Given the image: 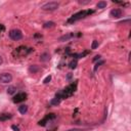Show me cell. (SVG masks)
<instances>
[{
    "instance_id": "obj_1",
    "label": "cell",
    "mask_w": 131,
    "mask_h": 131,
    "mask_svg": "<svg viewBox=\"0 0 131 131\" xmlns=\"http://www.w3.org/2000/svg\"><path fill=\"white\" fill-rule=\"evenodd\" d=\"M76 85H77L76 83H75V84H71V85H69L67 88H65L64 90H62L60 92L56 93V98H58L60 100L63 98H67L69 96H71V95H73L74 92H75Z\"/></svg>"
},
{
    "instance_id": "obj_2",
    "label": "cell",
    "mask_w": 131,
    "mask_h": 131,
    "mask_svg": "<svg viewBox=\"0 0 131 131\" xmlns=\"http://www.w3.org/2000/svg\"><path fill=\"white\" fill-rule=\"evenodd\" d=\"M93 10H82V11H79V12H77V14H75V15H73L70 19L68 20V23H75V22H77V21H79V20H82V19H84L85 16H87V15H91V14H93Z\"/></svg>"
},
{
    "instance_id": "obj_3",
    "label": "cell",
    "mask_w": 131,
    "mask_h": 131,
    "mask_svg": "<svg viewBox=\"0 0 131 131\" xmlns=\"http://www.w3.org/2000/svg\"><path fill=\"white\" fill-rule=\"evenodd\" d=\"M58 6H59L58 2L50 1V2H47L45 4H43V5L41 6V9L44 10V11H53L55 9H58Z\"/></svg>"
},
{
    "instance_id": "obj_4",
    "label": "cell",
    "mask_w": 131,
    "mask_h": 131,
    "mask_svg": "<svg viewBox=\"0 0 131 131\" xmlns=\"http://www.w3.org/2000/svg\"><path fill=\"white\" fill-rule=\"evenodd\" d=\"M9 37L12 39V40L15 41H17V40H21L22 38H23V33L20 30H11L9 32Z\"/></svg>"
},
{
    "instance_id": "obj_5",
    "label": "cell",
    "mask_w": 131,
    "mask_h": 131,
    "mask_svg": "<svg viewBox=\"0 0 131 131\" xmlns=\"http://www.w3.org/2000/svg\"><path fill=\"white\" fill-rule=\"evenodd\" d=\"M12 80V76L9 73H2L0 74V82L1 83H9Z\"/></svg>"
},
{
    "instance_id": "obj_6",
    "label": "cell",
    "mask_w": 131,
    "mask_h": 131,
    "mask_svg": "<svg viewBox=\"0 0 131 131\" xmlns=\"http://www.w3.org/2000/svg\"><path fill=\"white\" fill-rule=\"evenodd\" d=\"M27 98V94H26L25 92H20V93H17L15 96L14 97V102L17 103V102H24V100Z\"/></svg>"
},
{
    "instance_id": "obj_7",
    "label": "cell",
    "mask_w": 131,
    "mask_h": 131,
    "mask_svg": "<svg viewBox=\"0 0 131 131\" xmlns=\"http://www.w3.org/2000/svg\"><path fill=\"white\" fill-rule=\"evenodd\" d=\"M110 16L113 19H118V17L122 16V10L119 8H115V9H112L110 12Z\"/></svg>"
},
{
    "instance_id": "obj_8",
    "label": "cell",
    "mask_w": 131,
    "mask_h": 131,
    "mask_svg": "<svg viewBox=\"0 0 131 131\" xmlns=\"http://www.w3.org/2000/svg\"><path fill=\"white\" fill-rule=\"evenodd\" d=\"M54 118H55V115H54V114H49V115H47V116L44 118V119L41 120L40 122H39V125H40V126H45L47 122L50 121L51 119H54Z\"/></svg>"
},
{
    "instance_id": "obj_9",
    "label": "cell",
    "mask_w": 131,
    "mask_h": 131,
    "mask_svg": "<svg viewBox=\"0 0 131 131\" xmlns=\"http://www.w3.org/2000/svg\"><path fill=\"white\" fill-rule=\"evenodd\" d=\"M74 36H75V35H74V33L66 34V35H64V36H62V37H59V38H58V41H60V42H64V41H68L69 39L73 38Z\"/></svg>"
},
{
    "instance_id": "obj_10",
    "label": "cell",
    "mask_w": 131,
    "mask_h": 131,
    "mask_svg": "<svg viewBox=\"0 0 131 131\" xmlns=\"http://www.w3.org/2000/svg\"><path fill=\"white\" fill-rule=\"evenodd\" d=\"M50 59V55H49V53H47V52H44V53H42L41 55H40V60L41 62H48V60Z\"/></svg>"
},
{
    "instance_id": "obj_11",
    "label": "cell",
    "mask_w": 131,
    "mask_h": 131,
    "mask_svg": "<svg viewBox=\"0 0 131 131\" xmlns=\"http://www.w3.org/2000/svg\"><path fill=\"white\" fill-rule=\"evenodd\" d=\"M39 71H40V68H39L38 66H36V65L31 66V67L29 68V72L32 73V74H35V73H37V72H39Z\"/></svg>"
},
{
    "instance_id": "obj_12",
    "label": "cell",
    "mask_w": 131,
    "mask_h": 131,
    "mask_svg": "<svg viewBox=\"0 0 131 131\" xmlns=\"http://www.w3.org/2000/svg\"><path fill=\"white\" fill-rule=\"evenodd\" d=\"M11 115L10 114H1L0 115V121H6V120H8V119H11Z\"/></svg>"
},
{
    "instance_id": "obj_13",
    "label": "cell",
    "mask_w": 131,
    "mask_h": 131,
    "mask_svg": "<svg viewBox=\"0 0 131 131\" xmlns=\"http://www.w3.org/2000/svg\"><path fill=\"white\" fill-rule=\"evenodd\" d=\"M27 111H28V107L27 106H21V107H19V112L21 113V114L25 115L26 113H27Z\"/></svg>"
},
{
    "instance_id": "obj_14",
    "label": "cell",
    "mask_w": 131,
    "mask_h": 131,
    "mask_svg": "<svg viewBox=\"0 0 131 131\" xmlns=\"http://www.w3.org/2000/svg\"><path fill=\"white\" fill-rule=\"evenodd\" d=\"M54 23L53 22H47V23H45L44 25H43V28H45V29H48V28H52V27H54Z\"/></svg>"
},
{
    "instance_id": "obj_15",
    "label": "cell",
    "mask_w": 131,
    "mask_h": 131,
    "mask_svg": "<svg viewBox=\"0 0 131 131\" xmlns=\"http://www.w3.org/2000/svg\"><path fill=\"white\" fill-rule=\"evenodd\" d=\"M59 102H60V100L58 98H56V97L50 100V104H51V106H58V104H59Z\"/></svg>"
},
{
    "instance_id": "obj_16",
    "label": "cell",
    "mask_w": 131,
    "mask_h": 131,
    "mask_svg": "<svg viewBox=\"0 0 131 131\" xmlns=\"http://www.w3.org/2000/svg\"><path fill=\"white\" fill-rule=\"evenodd\" d=\"M96 6H97V8H104L107 6V2L106 1H99V2H97Z\"/></svg>"
},
{
    "instance_id": "obj_17",
    "label": "cell",
    "mask_w": 131,
    "mask_h": 131,
    "mask_svg": "<svg viewBox=\"0 0 131 131\" xmlns=\"http://www.w3.org/2000/svg\"><path fill=\"white\" fill-rule=\"evenodd\" d=\"M15 90H16V88L15 86H10V87H8L7 88V93L8 94H14L15 92Z\"/></svg>"
},
{
    "instance_id": "obj_18",
    "label": "cell",
    "mask_w": 131,
    "mask_h": 131,
    "mask_svg": "<svg viewBox=\"0 0 131 131\" xmlns=\"http://www.w3.org/2000/svg\"><path fill=\"white\" fill-rule=\"evenodd\" d=\"M69 67L71 69H75L77 67V60H72V62L69 64Z\"/></svg>"
},
{
    "instance_id": "obj_19",
    "label": "cell",
    "mask_w": 131,
    "mask_h": 131,
    "mask_svg": "<svg viewBox=\"0 0 131 131\" xmlns=\"http://www.w3.org/2000/svg\"><path fill=\"white\" fill-rule=\"evenodd\" d=\"M96 47H98V41L94 40V41L92 42V44H91V49H95Z\"/></svg>"
},
{
    "instance_id": "obj_20",
    "label": "cell",
    "mask_w": 131,
    "mask_h": 131,
    "mask_svg": "<svg viewBox=\"0 0 131 131\" xmlns=\"http://www.w3.org/2000/svg\"><path fill=\"white\" fill-rule=\"evenodd\" d=\"M50 80H51V76L49 75V76H47L44 80H43V83H44V84H47V83H48Z\"/></svg>"
},
{
    "instance_id": "obj_21",
    "label": "cell",
    "mask_w": 131,
    "mask_h": 131,
    "mask_svg": "<svg viewBox=\"0 0 131 131\" xmlns=\"http://www.w3.org/2000/svg\"><path fill=\"white\" fill-rule=\"evenodd\" d=\"M103 63H104L103 60H100L99 63H97V64H96V66H95V67H94V71H96V70L98 69V67H99V66H100V65H102Z\"/></svg>"
},
{
    "instance_id": "obj_22",
    "label": "cell",
    "mask_w": 131,
    "mask_h": 131,
    "mask_svg": "<svg viewBox=\"0 0 131 131\" xmlns=\"http://www.w3.org/2000/svg\"><path fill=\"white\" fill-rule=\"evenodd\" d=\"M11 128L14 129L15 131H20V130H19V127H16L15 125H12V126H11Z\"/></svg>"
},
{
    "instance_id": "obj_23",
    "label": "cell",
    "mask_w": 131,
    "mask_h": 131,
    "mask_svg": "<svg viewBox=\"0 0 131 131\" xmlns=\"http://www.w3.org/2000/svg\"><path fill=\"white\" fill-rule=\"evenodd\" d=\"M97 59H98V60L100 59V55H96V56H95V58H93V62H96Z\"/></svg>"
},
{
    "instance_id": "obj_24",
    "label": "cell",
    "mask_w": 131,
    "mask_h": 131,
    "mask_svg": "<svg viewBox=\"0 0 131 131\" xmlns=\"http://www.w3.org/2000/svg\"><path fill=\"white\" fill-rule=\"evenodd\" d=\"M89 2H90L89 0H88V1H79L80 4H87V3H89Z\"/></svg>"
},
{
    "instance_id": "obj_25",
    "label": "cell",
    "mask_w": 131,
    "mask_h": 131,
    "mask_svg": "<svg viewBox=\"0 0 131 131\" xmlns=\"http://www.w3.org/2000/svg\"><path fill=\"white\" fill-rule=\"evenodd\" d=\"M2 62H3V59H2V58H1V56H0V65L2 64Z\"/></svg>"
}]
</instances>
